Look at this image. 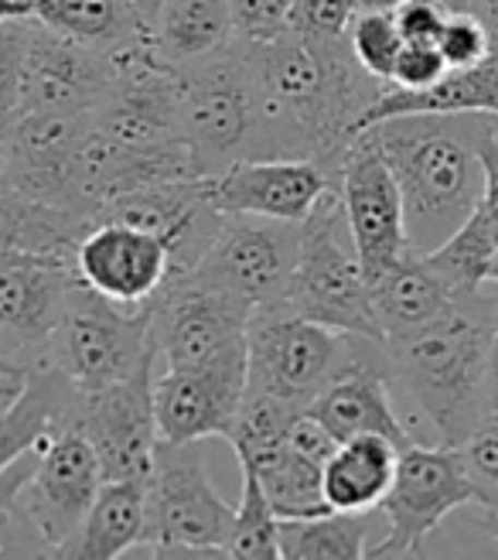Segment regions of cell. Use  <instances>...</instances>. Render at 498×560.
Masks as SVG:
<instances>
[{"instance_id": "1", "label": "cell", "mask_w": 498, "mask_h": 560, "mask_svg": "<svg viewBox=\"0 0 498 560\" xmlns=\"http://www.w3.org/2000/svg\"><path fill=\"white\" fill-rule=\"evenodd\" d=\"M242 51L257 103L249 158H308L339 178L386 82L355 62L348 38L308 42L284 27L270 38L242 42Z\"/></svg>"}, {"instance_id": "2", "label": "cell", "mask_w": 498, "mask_h": 560, "mask_svg": "<svg viewBox=\"0 0 498 560\" xmlns=\"http://www.w3.org/2000/svg\"><path fill=\"white\" fill-rule=\"evenodd\" d=\"M491 120L498 117L417 114L363 130L400 185L410 249L427 254L482 206L485 172L478 148Z\"/></svg>"}, {"instance_id": "3", "label": "cell", "mask_w": 498, "mask_h": 560, "mask_svg": "<svg viewBox=\"0 0 498 560\" xmlns=\"http://www.w3.org/2000/svg\"><path fill=\"white\" fill-rule=\"evenodd\" d=\"M495 304L458 301L444 318L386 346L390 380L420 407L440 434V444H461L485 410V362L495 328Z\"/></svg>"}, {"instance_id": "4", "label": "cell", "mask_w": 498, "mask_h": 560, "mask_svg": "<svg viewBox=\"0 0 498 560\" xmlns=\"http://www.w3.org/2000/svg\"><path fill=\"white\" fill-rule=\"evenodd\" d=\"M287 312L382 342L372 315L369 277L358 264L339 185H331L300 222Z\"/></svg>"}, {"instance_id": "5", "label": "cell", "mask_w": 498, "mask_h": 560, "mask_svg": "<svg viewBox=\"0 0 498 560\" xmlns=\"http://www.w3.org/2000/svg\"><path fill=\"white\" fill-rule=\"evenodd\" d=\"M236 506L215 492L202 441H157L147 471V534L133 557H226Z\"/></svg>"}, {"instance_id": "6", "label": "cell", "mask_w": 498, "mask_h": 560, "mask_svg": "<svg viewBox=\"0 0 498 560\" xmlns=\"http://www.w3.org/2000/svg\"><path fill=\"white\" fill-rule=\"evenodd\" d=\"M147 304H117L75 277L59 328L48 346V366L79 394H96L154 366Z\"/></svg>"}, {"instance_id": "7", "label": "cell", "mask_w": 498, "mask_h": 560, "mask_svg": "<svg viewBox=\"0 0 498 560\" xmlns=\"http://www.w3.org/2000/svg\"><path fill=\"white\" fill-rule=\"evenodd\" d=\"M366 342V335L328 328L287 307L257 312L246 328V386L308 410L321 389L358 359Z\"/></svg>"}, {"instance_id": "8", "label": "cell", "mask_w": 498, "mask_h": 560, "mask_svg": "<svg viewBox=\"0 0 498 560\" xmlns=\"http://www.w3.org/2000/svg\"><path fill=\"white\" fill-rule=\"evenodd\" d=\"M181 72V130L195 151L202 175L215 178L229 164L249 158L257 130L253 79L236 38L226 51Z\"/></svg>"}, {"instance_id": "9", "label": "cell", "mask_w": 498, "mask_h": 560, "mask_svg": "<svg viewBox=\"0 0 498 560\" xmlns=\"http://www.w3.org/2000/svg\"><path fill=\"white\" fill-rule=\"evenodd\" d=\"M472 502L475 489L454 444L427 447L410 441L400 447L390 492L379 502L390 529L369 547V557H424V544L434 529Z\"/></svg>"}, {"instance_id": "10", "label": "cell", "mask_w": 498, "mask_h": 560, "mask_svg": "<svg viewBox=\"0 0 498 560\" xmlns=\"http://www.w3.org/2000/svg\"><path fill=\"white\" fill-rule=\"evenodd\" d=\"M151 339L164 370H199L246 349L253 312L233 294L218 291L199 273L164 280L147 301Z\"/></svg>"}, {"instance_id": "11", "label": "cell", "mask_w": 498, "mask_h": 560, "mask_svg": "<svg viewBox=\"0 0 498 560\" xmlns=\"http://www.w3.org/2000/svg\"><path fill=\"white\" fill-rule=\"evenodd\" d=\"M300 222L263 215H223L202 264L191 270L218 291L239 298L249 312L287 307V291L297 264Z\"/></svg>"}, {"instance_id": "12", "label": "cell", "mask_w": 498, "mask_h": 560, "mask_svg": "<svg viewBox=\"0 0 498 560\" xmlns=\"http://www.w3.org/2000/svg\"><path fill=\"white\" fill-rule=\"evenodd\" d=\"M103 486V465L90 438L72 424L42 438L35 468L14 506L45 540L51 557H62L79 537L93 499Z\"/></svg>"}, {"instance_id": "13", "label": "cell", "mask_w": 498, "mask_h": 560, "mask_svg": "<svg viewBox=\"0 0 498 560\" xmlns=\"http://www.w3.org/2000/svg\"><path fill=\"white\" fill-rule=\"evenodd\" d=\"M93 114H38L17 109L0 127V182L42 206L86 219L75 191V151ZM90 222V219H86ZM93 226V222H90Z\"/></svg>"}, {"instance_id": "14", "label": "cell", "mask_w": 498, "mask_h": 560, "mask_svg": "<svg viewBox=\"0 0 498 560\" xmlns=\"http://www.w3.org/2000/svg\"><path fill=\"white\" fill-rule=\"evenodd\" d=\"M72 284L75 254H0V355L45 370Z\"/></svg>"}, {"instance_id": "15", "label": "cell", "mask_w": 498, "mask_h": 560, "mask_svg": "<svg viewBox=\"0 0 498 560\" xmlns=\"http://www.w3.org/2000/svg\"><path fill=\"white\" fill-rule=\"evenodd\" d=\"M157 366V362H154ZM154 366L96 394H79L66 424L79 428L96 447L103 479H144L157 447Z\"/></svg>"}, {"instance_id": "16", "label": "cell", "mask_w": 498, "mask_h": 560, "mask_svg": "<svg viewBox=\"0 0 498 560\" xmlns=\"http://www.w3.org/2000/svg\"><path fill=\"white\" fill-rule=\"evenodd\" d=\"M99 219L130 222L137 230L154 233L168 246L171 277H185L195 270L205 257V249L212 246L218 226H223V212L212 202L209 178L154 182L144 188L123 191L117 199H109L93 222Z\"/></svg>"}, {"instance_id": "17", "label": "cell", "mask_w": 498, "mask_h": 560, "mask_svg": "<svg viewBox=\"0 0 498 560\" xmlns=\"http://www.w3.org/2000/svg\"><path fill=\"white\" fill-rule=\"evenodd\" d=\"M339 191H342V206L355 240L358 264H363L366 277L372 280L376 273H382L406 254L410 236H406L400 185L366 133H358L352 140V148L342 161Z\"/></svg>"}, {"instance_id": "18", "label": "cell", "mask_w": 498, "mask_h": 560, "mask_svg": "<svg viewBox=\"0 0 498 560\" xmlns=\"http://www.w3.org/2000/svg\"><path fill=\"white\" fill-rule=\"evenodd\" d=\"M246 394V349L199 370L154 373V420L161 441L226 438Z\"/></svg>"}, {"instance_id": "19", "label": "cell", "mask_w": 498, "mask_h": 560, "mask_svg": "<svg viewBox=\"0 0 498 560\" xmlns=\"http://www.w3.org/2000/svg\"><path fill=\"white\" fill-rule=\"evenodd\" d=\"M114 82V59L55 35L38 18L24 51L17 109L38 114H93ZM14 109V114H17Z\"/></svg>"}, {"instance_id": "20", "label": "cell", "mask_w": 498, "mask_h": 560, "mask_svg": "<svg viewBox=\"0 0 498 560\" xmlns=\"http://www.w3.org/2000/svg\"><path fill=\"white\" fill-rule=\"evenodd\" d=\"M75 277L117 304H147L171 277L168 246L130 222L99 219L75 243Z\"/></svg>"}, {"instance_id": "21", "label": "cell", "mask_w": 498, "mask_h": 560, "mask_svg": "<svg viewBox=\"0 0 498 560\" xmlns=\"http://www.w3.org/2000/svg\"><path fill=\"white\" fill-rule=\"evenodd\" d=\"M331 185L339 178L308 158H242L209 178L212 202L223 215L281 222H304Z\"/></svg>"}, {"instance_id": "22", "label": "cell", "mask_w": 498, "mask_h": 560, "mask_svg": "<svg viewBox=\"0 0 498 560\" xmlns=\"http://www.w3.org/2000/svg\"><path fill=\"white\" fill-rule=\"evenodd\" d=\"M335 438L348 441L358 434H382L396 447H406L413 438L390 400V355L382 342H366L352 366L331 380L304 410Z\"/></svg>"}, {"instance_id": "23", "label": "cell", "mask_w": 498, "mask_h": 560, "mask_svg": "<svg viewBox=\"0 0 498 560\" xmlns=\"http://www.w3.org/2000/svg\"><path fill=\"white\" fill-rule=\"evenodd\" d=\"M369 298L382 346L434 325L458 304L454 294L444 288V280L434 273L427 257L417 249H406L396 264L376 273L369 280Z\"/></svg>"}, {"instance_id": "24", "label": "cell", "mask_w": 498, "mask_h": 560, "mask_svg": "<svg viewBox=\"0 0 498 560\" xmlns=\"http://www.w3.org/2000/svg\"><path fill=\"white\" fill-rule=\"evenodd\" d=\"M417 114H488L498 117V51L467 69H448L424 90H400L386 82L382 96L363 117V130L379 120Z\"/></svg>"}, {"instance_id": "25", "label": "cell", "mask_w": 498, "mask_h": 560, "mask_svg": "<svg viewBox=\"0 0 498 560\" xmlns=\"http://www.w3.org/2000/svg\"><path fill=\"white\" fill-rule=\"evenodd\" d=\"M147 534V475L144 479H103L79 537L62 557H133Z\"/></svg>"}, {"instance_id": "26", "label": "cell", "mask_w": 498, "mask_h": 560, "mask_svg": "<svg viewBox=\"0 0 498 560\" xmlns=\"http://www.w3.org/2000/svg\"><path fill=\"white\" fill-rule=\"evenodd\" d=\"M396 458L400 447L382 434H358L339 441L321 475L328 506L342 513H376L382 495L390 492Z\"/></svg>"}, {"instance_id": "27", "label": "cell", "mask_w": 498, "mask_h": 560, "mask_svg": "<svg viewBox=\"0 0 498 560\" xmlns=\"http://www.w3.org/2000/svg\"><path fill=\"white\" fill-rule=\"evenodd\" d=\"M236 42L229 0H164L151 21V45L164 62L188 69Z\"/></svg>"}, {"instance_id": "28", "label": "cell", "mask_w": 498, "mask_h": 560, "mask_svg": "<svg viewBox=\"0 0 498 560\" xmlns=\"http://www.w3.org/2000/svg\"><path fill=\"white\" fill-rule=\"evenodd\" d=\"M32 14L55 35L103 55H117L151 35V24L130 0H35Z\"/></svg>"}, {"instance_id": "29", "label": "cell", "mask_w": 498, "mask_h": 560, "mask_svg": "<svg viewBox=\"0 0 498 560\" xmlns=\"http://www.w3.org/2000/svg\"><path fill=\"white\" fill-rule=\"evenodd\" d=\"M90 230L86 219L66 209L42 206L0 182V254H51L72 257L75 243Z\"/></svg>"}, {"instance_id": "30", "label": "cell", "mask_w": 498, "mask_h": 560, "mask_svg": "<svg viewBox=\"0 0 498 560\" xmlns=\"http://www.w3.org/2000/svg\"><path fill=\"white\" fill-rule=\"evenodd\" d=\"M72 400L75 389L51 366L35 370L27 394L8 413H0V471L17 462L24 452L38 447L45 434L62 428L69 420Z\"/></svg>"}, {"instance_id": "31", "label": "cell", "mask_w": 498, "mask_h": 560, "mask_svg": "<svg viewBox=\"0 0 498 560\" xmlns=\"http://www.w3.org/2000/svg\"><path fill=\"white\" fill-rule=\"evenodd\" d=\"M249 468L260 479L273 513L281 520H304V516H321L328 513V499H324V462L308 455L304 447H297L290 438L270 452L266 458L253 465H239Z\"/></svg>"}, {"instance_id": "32", "label": "cell", "mask_w": 498, "mask_h": 560, "mask_svg": "<svg viewBox=\"0 0 498 560\" xmlns=\"http://www.w3.org/2000/svg\"><path fill=\"white\" fill-rule=\"evenodd\" d=\"M372 513L328 510L321 516L281 520V560H358L369 557Z\"/></svg>"}, {"instance_id": "33", "label": "cell", "mask_w": 498, "mask_h": 560, "mask_svg": "<svg viewBox=\"0 0 498 560\" xmlns=\"http://www.w3.org/2000/svg\"><path fill=\"white\" fill-rule=\"evenodd\" d=\"M495 246H498V230L478 206L444 243L427 249L424 257L434 267V273L444 280V288L454 294V301H467L482 294Z\"/></svg>"}, {"instance_id": "34", "label": "cell", "mask_w": 498, "mask_h": 560, "mask_svg": "<svg viewBox=\"0 0 498 560\" xmlns=\"http://www.w3.org/2000/svg\"><path fill=\"white\" fill-rule=\"evenodd\" d=\"M276 534H281V516L273 513L257 475L242 468V499L236 506V523L226 544V557L276 560L281 557V537Z\"/></svg>"}, {"instance_id": "35", "label": "cell", "mask_w": 498, "mask_h": 560, "mask_svg": "<svg viewBox=\"0 0 498 560\" xmlns=\"http://www.w3.org/2000/svg\"><path fill=\"white\" fill-rule=\"evenodd\" d=\"M458 447L485 523L498 520V413H485Z\"/></svg>"}, {"instance_id": "36", "label": "cell", "mask_w": 498, "mask_h": 560, "mask_svg": "<svg viewBox=\"0 0 498 560\" xmlns=\"http://www.w3.org/2000/svg\"><path fill=\"white\" fill-rule=\"evenodd\" d=\"M348 48L355 55V62L369 75L390 82L396 55L403 48V35L396 27L393 11H358L348 32Z\"/></svg>"}, {"instance_id": "37", "label": "cell", "mask_w": 498, "mask_h": 560, "mask_svg": "<svg viewBox=\"0 0 498 560\" xmlns=\"http://www.w3.org/2000/svg\"><path fill=\"white\" fill-rule=\"evenodd\" d=\"M355 14L358 0H294L287 14V32L308 42H345Z\"/></svg>"}, {"instance_id": "38", "label": "cell", "mask_w": 498, "mask_h": 560, "mask_svg": "<svg viewBox=\"0 0 498 560\" xmlns=\"http://www.w3.org/2000/svg\"><path fill=\"white\" fill-rule=\"evenodd\" d=\"M437 48H440V55H444L448 69L478 66L495 51L491 32H488V24L482 21L478 11H451L444 32H440V38H437Z\"/></svg>"}, {"instance_id": "39", "label": "cell", "mask_w": 498, "mask_h": 560, "mask_svg": "<svg viewBox=\"0 0 498 560\" xmlns=\"http://www.w3.org/2000/svg\"><path fill=\"white\" fill-rule=\"evenodd\" d=\"M32 21L35 18L0 21V127H4L17 109L21 69H24L27 38H32Z\"/></svg>"}, {"instance_id": "40", "label": "cell", "mask_w": 498, "mask_h": 560, "mask_svg": "<svg viewBox=\"0 0 498 560\" xmlns=\"http://www.w3.org/2000/svg\"><path fill=\"white\" fill-rule=\"evenodd\" d=\"M236 38L242 42H260L287 27V14L294 0H229Z\"/></svg>"}, {"instance_id": "41", "label": "cell", "mask_w": 498, "mask_h": 560, "mask_svg": "<svg viewBox=\"0 0 498 560\" xmlns=\"http://www.w3.org/2000/svg\"><path fill=\"white\" fill-rule=\"evenodd\" d=\"M448 72L444 55H440L437 45H424V42H403L396 66L390 75V86L400 90H424L430 82H437L440 75Z\"/></svg>"}, {"instance_id": "42", "label": "cell", "mask_w": 498, "mask_h": 560, "mask_svg": "<svg viewBox=\"0 0 498 560\" xmlns=\"http://www.w3.org/2000/svg\"><path fill=\"white\" fill-rule=\"evenodd\" d=\"M396 27L403 42H424V45H437L440 32L451 18V4L448 0H403L400 8H393Z\"/></svg>"}, {"instance_id": "43", "label": "cell", "mask_w": 498, "mask_h": 560, "mask_svg": "<svg viewBox=\"0 0 498 560\" xmlns=\"http://www.w3.org/2000/svg\"><path fill=\"white\" fill-rule=\"evenodd\" d=\"M0 557H51L45 540L21 516L17 506L0 510Z\"/></svg>"}, {"instance_id": "44", "label": "cell", "mask_w": 498, "mask_h": 560, "mask_svg": "<svg viewBox=\"0 0 498 560\" xmlns=\"http://www.w3.org/2000/svg\"><path fill=\"white\" fill-rule=\"evenodd\" d=\"M482 172H485V191H482V209L485 215L495 222L498 230V120H491V127L482 137Z\"/></svg>"}, {"instance_id": "45", "label": "cell", "mask_w": 498, "mask_h": 560, "mask_svg": "<svg viewBox=\"0 0 498 560\" xmlns=\"http://www.w3.org/2000/svg\"><path fill=\"white\" fill-rule=\"evenodd\" d=\"M32 376H35L32 366H24V362H17V359L0 355V413H8L27 394Z\"/></svg>"}, {"instance_id": "46", "label": "cell", "mask_w": 498, "mask_h": 560, "mask_svg": "<svg viewBox=\"0 0 498 560\" xmlns=\"http://www.w3.org/2000/svg\"><path fill=\"white\" fill-rule=\"evenodd\" d=\"M35 458H38V447L24 452L17 462H11L4 471H0V510H11L17 502V492L24 489L27 475H32V468H35Z\"/></svg>"}, {"instance_id": "47", "label": "cell", "mask_w": 498, "mask_h": 560, "mask_svg": "<svg viewBox=\"0 0 498 560\" xmlns=\"http://www.w3.org/2000/svg\"><path fill=\"white\" fill-rule=\"evenodd\" d=\"M485 410L498 413V318H495V328H491L488 362H485Z\"/></svg>"}, {"instance_id": "48", "label": "cell", "mask_w": 498, "mask_h": 560, "mask_svg": "<svg viewBox=\"0 0 498 560\" xmlns=\"http://www.w3.org/2000/svg\"><path fill=\"white\" fill-rule=\"evenodd\" d=\"M472 11L482 14V21L491 32V48L498 51V0H472Z\"/></svg>"}, {"instance_id": "49", "label": "cell", "mask_w": 498, "mask_h": 560, "mask_svg": "<svg viewBox=\"0 0 498 560\" xmlns=\"http://www.w3.org/2000/svg\"><path fill=\"white\" fill-rule=\"evenodd\" d=\"M32 11H35L32 4H17V0H0V21H8V18H35Z\"/></svg>"}, {"instance_id": "50", "label": "cell", "mask_w": 498, "mask_h": 560, "mask_svg": "<svg viewBox=\"0 0 498 560\" xmlns=\"http://www.w3.org/2000/svg\"><path fill=\"white\" fill-rule=\"evenodd\" d=\"M403 0H358V11H393Z\"/></svg>"}, {"instance_id": "51", "label": "cell", "mask_w": 498, "mask_h": 560, "mask_svg": "<svg viewBox=\"0 0 498 560\" xmlns=\"http://www.w3.org/2000/svg\"><path fill=\"white\" fill-rule=\"evenodd\" d=\"M130 4H133L137 11H141V18L151 24V21H154V14H157V8L164 4V0H130Z\"/></svg>"}, {"instance_id": "52", "label": "cell", "mask_w": 498, "mask_h": 560, "mask_svg": "<svg viewBox=\"0 0 498 560\" xmlns=\"http://www.w3.org/2000/svg\"><path fill=\"white\" fill-rule=\"evenodd\" d=\"M488 280H491V284H498V246H495V257L488 264Z\"/></svg>"}, {"instance_id": "53", "label": "cell", "mask_w": 498, "mask_h": 560, "mask_svg": "<svg viewBox=\"0 0 498 560\" xmlns=\"http://www.w3.org/2000/svg\"><path fill=\"white\" fill-rule=\"evenodd\" d=\"M488 526V534H491V540H495V550H498V520L495 523H485Z\"/></svg>"}, {"instance_id": "54", "label": "cell", "mask_w": 498, "mask_h": 560, "mask_svg": "<svg viewBox=\"0 0 498 560\" xmlns=\"http://www.w3.org/2000/svg\"><path fill=\"white\" fill-rule=\"evenodd\" d=\"M17 4H32L35 8V0H17Z\"/></svg>"}]
</instances>
